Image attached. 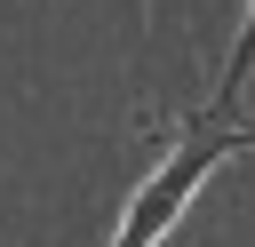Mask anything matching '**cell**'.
I'll return each instance as SVG.
<instances>
[{"instance_id": "1", "label": "cell", "mask_w": 255, "mask_h": 247, "mask_svg": "<svg viewBox=\"0 0 255 247\" xmlns=\"http://www.w3.org/2000/svg\"><path fill=\"white\" fill-rule=\"evenodd\" d=\"M239 151V112H191L183 127H175V143H167V159L128 191V215H120V231H112V247H159L167 231H175V215L191 207V191L223 167Z\"/></svg>"}, {"instance_id": "2", "label": "cell", "mask_w": 255, "mask_h": 247, "mask_svg": "<svg viewBox=\"0 0 255 247\" xmlns=\"http://www.w3.org/2000/svg\"><path fill=\"white\" fill-rule=\"evenodd\" d=\"M247 72H255V8H247L239 40H231V64H223V88H215V112H239V88H247Z\"/></svg>"}, {"instance_id": "3", "label": "cell", "mask_w": 255, "mask_h": 247, "mask_svg": "<svg viewBox=\"0 0 255 247\" xmlns=\"http://www.w3.org/2000/svg\"><path fill=\"white\" fill-rule=\"evenodd\" d=\"M239 151H255V120H239Z\"/></svg>"}]
</instances>
